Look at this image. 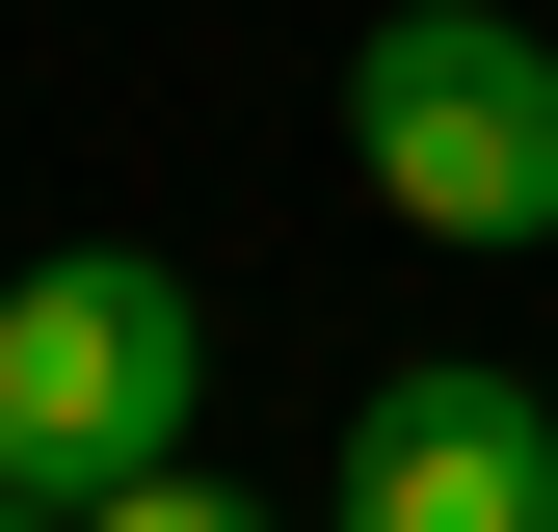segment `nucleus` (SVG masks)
<instances>
[{
  "instance_id": "2",
  "label": "nucleus",
  "mask_w": 558,
  "mask_h": 532,
  "mask_svg": "<svg viewBox=\"0 0 558 532\" xmlns=\"http://www.w3.org/2000/svg\"><path fill=\"white\" fill-rule=\"evenodd\" d=\"M345 160H373L399 240H558V53L506 27V0H373Z\"/></svg>"
},
{
  "instance_id": "4",
  "label": "nucleus",
  "mask_w": 558,
  "mask_h": 532,
  "mask_svg": "<svg viewBox=\"0 0 558 532\" xmlns=\"http://www.w3.org/2000/svg\"><path fill=\"white\" fill-rule=\"evenodd\" d=\"M81 532H293V506H240V480H186V452H160V480H107Z\"/></svg>"
},
{
  "instance_id": "3",
  "label": "nucleus",
  "mask_w": 558,
  "mask_h": 532,
  "mask_svg": "<svg viewBox=\"0 0 558 532\" xmlns=\"http://www.w3.org/2000/svg\"><path fill=\"white\" fill-rule=\"evenodd\" d=\"M345 532H558V373H373L345 399Z\"/></svg>"
},
{
  "instance_id": "5",
  "label": "nucleus",
  "mask_w": 558,
  "mask_h": 532,
  "mask_svg": "<svg viewBox=\"0 0 558 532\" xmlns=\"http://www.w3.org/2000/svg\"><path fill=\"white\" fill-rule=\"evenodd\" d=\"M0 532H81V506H27V480H0Z\"/></svg>"
},
{
  "instance_id": "1",
  "label": "nucleus",
  "mask_w": 558,
  "mask_h": 532,
  "mask_svg": "<svg viewBox=\"0 0 558 532\" xmlns=\"http://www.w3.org/2000/svg\"><path fill=\"white\" fill-rule=\"evenodd\" d=\"M186 399H214V319H186L160 240H81V266H0V480L27 506H107L186 452Z\"/></svg>"
}]
</instances>
